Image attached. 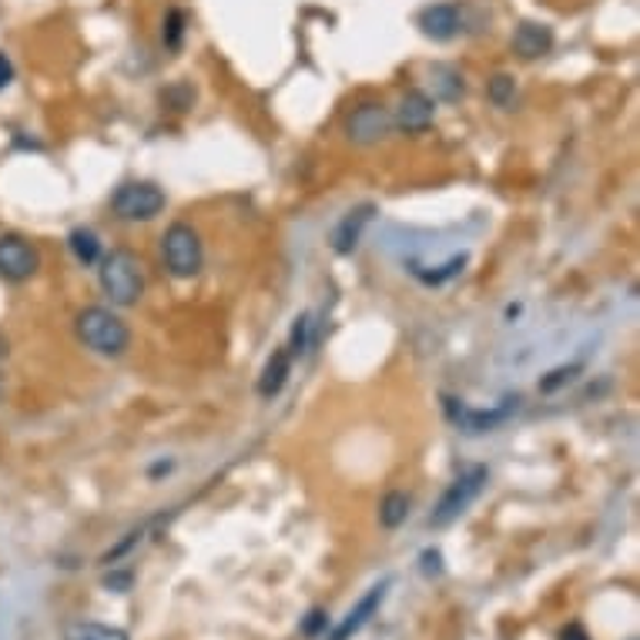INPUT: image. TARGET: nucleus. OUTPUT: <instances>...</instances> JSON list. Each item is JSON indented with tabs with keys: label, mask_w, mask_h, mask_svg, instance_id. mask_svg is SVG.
Returning <instances> with one entry per match:
<instances>
[{
	"label": "nucleus",
	"mask_w": 640,
	"mask_h": 640,
	"mask_svg": "<svg viewBox=\"0 0 640 640\" xmlns=\"http://www.w3.org/2000/svg\"><path fill=\"white\" fill-rule=\"evenodd\" d=\"M75 333H78L85 349H91L104 359H117L132 349V329H127V323L117 312H111L104 305L81 308L75 318Z\"/></svg>",
	"instance_id": "obj_1"
},
{
	"label": "nucleus",
	"mask_w": 640,
	"mask_h": 640,
	"mask_svg": "<svg viewBox=\"0 0 640 640\" xmlns=\"http://www.w3.org/2000/svg\"><path fill=\"white\" fill-rule=\"evenodd\" d=\"M98 282L104 289V295L111 299V305H138V299L145 295V269L138 262L135 251L127 248H111L108 255L98 259Z\"/></svg>",
	"instance_id": "obj_2"
},
{
	"label": "nucleus",
	"mask_w": 640,
	"mask_h": 640,
	"mask_svg": "<svg viewBox=\"0 0 640 640\" xmlns=\"http://www.w3.org/2000/svg\"><path fill=\"white\" fill-rule=\"evenodd\" d=\"M161 255H165V269L175 279H195L205 266L202 235L184 222L168 225V232L161 235Z\"/></svg>",
	"instance_id": "obj_3"
},
{
	"label": "nucleus",
	"mask_w": 640,
	"mask_h": 640,
	"mask_svg": "<svg viewBox=\"0 0 640 640\" xmlns=\"http://www.w3.org/2000/svg\"><path fill=\"white\" fill-rule=\"evenodd\" d=\"M486 480H490V470H486V467H470V470H463L450 486L442 490L436 509L429 514V527H450V524H457V520L467 514V509L473 506V499L483 493Z\"/></svg>",
	"instance_id": "obj_4"
},
{
	"label": "nucleus",
	"mask_w": 640,
	"mask_h": 640,
	"mask_svg": "<svg viewBox=\"0 0 640 640\" xmlns=\"http://www.w3.org/2000/svg\"><path fill=\"white\" fill-rule=\"evenodd\" d=\"M111 212L121 222H151L165 212V191L151 181H124L111 195Z\"/></svg>",
	"instance_id": "obj_5"
},
{
	"label": "nucleus",
	"mask_w": 640,
	"mask_h": 640,
	"mask_svg": "<svg viewBox=\"0 0 640 640\" xmlns=\"http://www.w3.org/2000/svg\"><path fill=\"white\" fill-rule=\"evenodd\" d=\"M520 409V396H506L499 406L493 409H473L463 400H446V416L453 419V426H460L467 436H480V433H493L499 429L509 416Z\"/></svg>",
	"instance_id": "obj_6"
},
{
	"label": "nucleus",
	"mask_w": 640,
	"mask_h": 640,
	"mask_svg": "<svg viewBox=\"0 0 640 640\" xmlns=\"http://www.w3.org/2000/svg\"><path fill=\"white\" fill-rule=\"evenodd\" d=\"M393 132V114L379 101H362L346 114V138L352 145H375Z\"/></svg>",
	"instance_id": "obj_7"
},
{
	"label": "nucleus",
	"mask_w": 640,
	"mask_h": 640,
	"mask_svg": "<svg viewBox=\"0 0 640 640\" xmlns=\"http://www.w3.org/2000/svg\"><path fill=\"white\" fill-rule=\"evenodd\" d=\"M41 269V255L24 235H0V279L4 282H27Z\"/></svg>",
	"instance_id": "obj_8"
},
{
	"label": "nucleus",
	"mask_w": 640,
	"mask_h": 640,
	"mask_svg": "<svg viewBox=\"0 0 640 640\" xmlns=\"http://www.w3.org/2000/svg\"><path fill=\"white\" fill-rule=\"evenodd\" d=\"M433 117H436V101L426 91L413 88V91H406L400 98V108L393 114V124L400 127V132H406V135H423L426 127L433 124Z\"/></svg>",
	"instance_id": "obj_9"
},
{
	"label": "nucleus",
	"mask_w": 640,
	"mask_h": 640,
	"mask_svg": "<svg viewBox=\"0 0 640 640\" xmlns=\"http://www.w3.org/2000/svg\"><path fill=\"white\" fill-rule=\"evenodd\" d=\"M416 27L429 41H453L463 27V14L457 4H429L416 14Z\"/></svg>",
	"instance_id": "obj_10"
},
{
	"label": "nucleus",
	"mask_w": 640,
	"mask_h": 640,
	"mask_svg": "<svg viewBox=\"0 0 640 640\" xmlns=\"http://www.w3.org/2000/svg\"><path fill=\"white\" fill-rule=\"evenodd\" d=\"M372 215H375V205H372V202L356 205L352 212H346V215L336 222L333 235H329L333 251H336V255H352L356 245L362 242V232H366V225L372 222Z\"/></svg>",
	"instance_id": "obj_11"
},
{
	"label": "nucleus",
	"mask_w": 640,
	"mask_h": 640,
	"mask_svg": "<svg viewBox=\"0 0 640 640\" xmlns=\"http://www.w3.org/2000/svg\"><path fill=\"white\" fill-rule=\"evenodd\" d=\"M386 591H390V581H382V584H375V587H369L366 591V597L349 610V617L329 633V640H349V637H356L366 624H369V617L382 607V600H386Z\"/></svg>",
	"instance_id": "obj_12"
},
{
	"label": "nucleus",
	"mask_w": 640,
	"mask_h": 640,
	"mask_svg": "<svg viewBox=\"0 0 640 640\" xmlns=\"http://www.w3.org/2000/svg\"><path fill=\"white\" fill-rule=\"evenodd\" d=\"M514 50L524 60H537V57L550 54L553 50V27L550 24H540V21H524L514 31Z\"/></svg>",
	"instance_id": "obj_13"
},
{
	"label": "nucleus",
	"mask_w": 640,
	"mask_h": 640,
	"mask_svg": "<svg viewBox=\"0 0 640 640\" xmlns=\"http://www.w3.org/2000/svg\"><path fill=\"white\" fill-rule=\"evenodd\" d=\"M289 372H292V356L285 349H276L272 359L266 362L262 375H259V396L262 400H272L285 390V382H289Z\"/></svg>",
	"instance_id": "obj_14"
},
{
	"label": "nucleus",
	"mask_w": 640,
	"mask_h": 640,
	"mask_svg": "<svg viewBox=\"0 0 640 640\" xmlns=\"http://www.w3.org/2000/svg\"><path fill=\"white\" fill-rule=\"evenodd\" d=\"M64 640H132L127 630L111 627V624H94V620H75L64 627Z\"/></svg>",
	"instance_id": "obj_15"
},
{
	"label": "nucleus",
	"mask_w": 640,
	"mask_h": 640,
	"mask_svg": "<svg viewBox=\"0 0 640 640\" xmlns=\"http://www.w3.org/2000/svg\"><path fill=\"white\" fill-rule=\"evenodd\" d=\"M429 78H433V94L439 98V101H460L463 98V75L457 71V68H446V64H436V68L429 71Z\"/></svg>",
	"instance_id": "obj_16"
},
{
	"label": "nucleus",
	"mask_w": 640,
	"mask_h": 640,
	"mask_svg": "<svg viewBox=\"0 0 640 640\" xmlns=\"http://www.w3.org/2000/svg\"><path fill=\"white\" fill-rule=\"evenodd\" d=\"M409 493H403V490H393V493H386V499L379 503V524L386 527V530H396V527H403L406 524V517H409Z\"/></svg>",
	"instance_id": "obj_17"
},
{
	"label": "nucleus",
	"mask_w": 640,
	"mask_h": 640,
	"mask_svg": "<svg viewBox=\"0 0 640 640\" xmlns=\"http://www.w3.org/2000/svg\"><path fill=\"white\" fill-rule=\"evenodd\" d=\"M68 245H71L75 259L81 266H98V259H101V242H98V235L91 228H75L71 238H68Z\"/></svg>",
	"instance_id": "obj_18"
},
{
	"label": "nucleus",
	"mask_w": 640,
	"mask_h": 640,
	"mask_svg": "<svg viewBox=\"0 0 640 640\" xmlns=\"http://www.w3.org/2000/svg\"><path fill=\"white\" fill-rule=\"evenodd\" d=\"M486 98L496 104V108H514V101H517V81L509 78V75H496V78H490V85H486Z\"/></svg>",
	"instance_id": "obj_19"
},
{
	"label": "nucleus",
	"mask_w": 640,
	"mask_h": 640,
	"mask_svg": "<svg viewBox=\"0 0 640 640\" xmlns=\"http://www.w3.org/2000/svg\"><path fill=\"white\" fill-rule=\"evenodd\" d=\"M161 41L168 50H178L181 41H184V14L181 11H168L165 18V27H161Z\"/></svg>",
	"instance_id": "obj_20"
},
{
	"label": "nucleus",
	"mask_w": 640,
	"mask_h": 640,
	"mask_svg": "<svg viewBox=\"0 0 640 640\" xmlns=\"http://www.w3.org/2000/svg\"><path fill=\"white\" fill-rule=\"evenodd\" d=\"M305 346H308V315H299V318H295V326H292V339H289L285 352H289L292 359H299V356L305 352Z\"/></svg>",
	"instance_id": "obj_21"
},
{
	"label": "nucleus",
	"mask_w": 640,
	"mask_h": 640,
	"mask_svg": "<svg viewBox=\"0 0 640 640\" xmlns=\"http://www.w3.org/2000/svg\"><path fill=\"white\" fill-rule=\"evenodd\" d=\"M326 617H329L326 610H312V614L305 617V624H302V633H305V637H318V633H323V630L329 627Z\"/></svg>",
	"instance_id": "obj_22"
},
{
	"label": "nucleus",
	"mask_w": 640,
	"mask_h": 640,
	"mask_svg": "<svg viewBox=\"0 0 640 640\" xmlns=\"http://www.w3.org/2000/svg\"><path fill=\"white\" fill-rule=\"evenodd\" d=\"M11 81H14V64L4 50H0V91H8Z\"/></svg>",
	"instance_id": "obj_23"
},
{
	"label": "nucleus",
	"mask_w": 640,
	"mask_h": 640,
	"mask_svg": "<svg viewBox=\"0 0 640 640\" xmlns=\"http://www.w3.org/2000/svg\"><path fill=\"white\" fill-rule=\"evenodd\" d=\"M560 640H591V637H587V630H584L581 624H566V627L560 630Z\"/></svg>",
	"instance_id": "obj_24"
},
{
	"label": "nucleus",
	"mask_w": 640,
	"mask_h": 640,
	"mask_svg": "<svg viewBox=\"0 0 640 640\" xmlns=\"http://www.w3.org/2000/svg\"><path fill=\"white\" fill-rule=\"evenodd\" d=\"M439 560H442V557H439L436 550H426V553H423V570H426V573H439V570H442Z\"/></svg>",
	"instance_id": "obj_25"
},
{
	"label": "nucleus",
	"mask_w": 640,
	"mask_h": 640,
	"mask_svg": "<svg viewBox=\"0 0 640 640\" xmlns=\"http://www.w3.org/2000/svg\"><path fill=\"white\" fill-rule=\"evenodd\" d=\"M127 584H132V577H108V587H117V594H124Z\"/></svg>",
	"instance_id": "obj_26"
},
{
	"label": "nucleus",
	"mask_w": 640,
	"mask_h": 640,
	"mask_svg": "<svg viewBox=\"0 0 640 640\" xmlns=\"http://www.w3.org/2000/svg\"><path fill=\"white\" fill-rule=\"evenodd\" d=\"M0 356H8V346H4V339H0Z\"/></svg>",
	"instance_id": "obj_27"
},
{
	"label": "nucleus",
	"mask_w": 640,
	"mask_h": 640,
	"mask_svg": "<svg viewBox=\"0 0 640 640\" xmlns=\"http://www.w3.org/2000/svg\"><path fill=\"white\" fill-rule=\"evenodd\" d=\"M0 396H4V379H0Z\"/></svg>",
	"instance_id": "obj_28"
}]
</instances>
